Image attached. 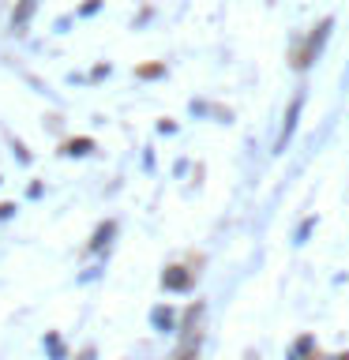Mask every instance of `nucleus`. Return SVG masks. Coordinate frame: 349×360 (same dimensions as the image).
<instances>
[{"label": "nucleus", "mask_w": 349, "mask_h": 360, "mask_svg": "<svg viewBox=\"0 0 349 360\" xmlns=\"http://www.w3.org/2000/svg\"><path fill=\"white\" fill-rule=\"evenodd\" d=\"M94 150V139H68L64 146H61V154H68V158H83V154H90Z\"/></svg>", "instance_id": "nucleus-8"}, {"label": "nucleus", "mask_w": 349, "mask_h": 360, "mask_svg": "<svg viewBox=\"0 0 349 360\" xmlns=\"http://www.w3.org/2000/svg\"><path fill=\"white\" fill-rule=\"evenodd\" d=\"M331 30H334V19H323L319 27L312 30V38L304 41L297 53H293V68H300V72H304V68H312V60H315V56H319V49H323V41L331 38Z\"/></svg>", "instance_id": "nucleus-1"}, {"label": "nucleus", "mask_w": 349, "mask_h": 360, "mask_svg": "<svg viewBox=\"0 0 349 360\" xmlns=\"http://www.w3.org/2000/svg\"><path fill=\"white\" fill-rule=\"evenodd\" d=\"M248 360H255V356H248Z\"/></svg>", "instance_id": "nucleus-17"}, {"label": "nucleus", "mask_w": 349, "mask_h": 360, "mask_svg": "<svg viewBox=\"0 0 349 360\" xmlns=\"http://www.w3.org/2000/svg\"><path fill=\"white\" fill-rule=\"evenodd\" d=\"M151 323H154L162 334H169V330H173V323H177V315H173V308L158 304V308H151Z\"/></svg>", "instance_id": "nucleus-6"}, {"label": "nucleus", "mask_w": 349, "mask_h": 360, "mask_svg": "<svg viewBox=\"0 0 349 360\" xmlns=\"http://www.w3.org/2000/svg\"><path fill=\"white\" fill-rule=\"evenodd\" d=\"M101 4H98V0H87V4L83 8H79V11H83V15H94V11H98Z\"/></svg>", "instance_id": "nucleus-12"}, {"label": "nucleus", "mask_w": 349, "mask_h": 360, "mask_svg": "<svg viewBox=\"0 0 349 360\" xmlns=\"http://www.w3.org/2000/svg\"><path fill=\"white\" fill-rule=\"evenodd\" d=\"M11 214H15V207H11V202H0V221L11 218Z\"/></svg>", "instance_id": "nucleus-13"}, {"label": "nucleus", "mask_w": 349, "mask_h": 360, "mask_svg": "<svg viewBox=\"0 0 349 360\" xmlns=\"http://www.w3.org/2000/svg\"><path fill=\"white\" fill-rule=\"evenodd\" d=\"M113 236H117V221H101L94 229V236H90V252H106Z\"/></svg>", "instance_id": "nucleus-5"}, {"label": "nucleus", "mask_w": 349, "mask_h": 360, "mask_svg": "<svg viewBox=\"0 0 349 360\" xmlns=\"http://www.w3.org/2000/svg\"><path fill=\"white\" fill-rule=\"evenodd\" d=\"M139 75H143V79H158V75H165V68H162V64H143Z\"/></svg>", "instance_id": "nucleus-10"}, {"label": "nucleus", "mask_w": 349, "mask_h": 360, "mask_svg": "<svg viewBox=\"0 0 349 360\" xmlns=\"http://www.w3.org/2000/svg\"><path fill=\"white\" fill-rule=\"evenodd\" d=\"M45 353H49V360H68V349H64V342H61L56 330L45 334Z\"/></svg>", "instance_id": "nucleus-7"}, {"label": "nucleus", "mask_w": 349, "mask_h": 360, "mask_svg": "<svg viewBox=\"0 0 349 360\" xmlns=\"http://www.w3.org/2000/svg\"><path fill=\"white\" fill-rule=\"evenodd\" d=\"M312 349H315V342H312L308 334H304V338H297V342H293L289 360H315V356H312Z\"/></svg>", "instance_id": "nucleus-9"}, {"label": "nucleus", "mask_w": 349, "mask_h": 360, "mask_svg": "<svg viewBox=\"0 0 349 360\" xmlns=\"http://www.w3.org/2000/svg\"><path fill=\"white\" fill-rule=\"evenodd\" d=\"M338 360H349V353H342V356H338Z\"/></svg>", "instance_id": "nucleus-16"}, {"label": "nucleus", "mask_w": 349, "mask_h": 360, "mask_svg": "<svg viewBox=\"0 0 349 360\" xmlns=\"http://www.w3.org/2000/svg\"><path fill=\"white\" fill-rule=\"evenodd\" d=\"M191 285H196V274H191L188 266H180V263L165 266V274H162V289H169V292H188Z\"/></svg>", "instance_id": "nucleus-2"}, {"label": "nucleus", "mask_w": 349, "mask_h": 360, "mask_svg": "<svg viewBox=\"0 0 349 360\" xmlns=\"http://www.w3.org/2000/svg\"><path fill=\"white\" fill-rule=\"evenodd\" d=\"M300 109H304V94H297L289 101V109H286V124H281V135H278V150H286L289 139H293V128H297V120H300Z\"/></svg>", "instance_id": "nucleus-3"}, {"label": "nucleus", "mask_w": 349, "mask_h": 360, "mask_svg": "<svg viewBox=\"0 0 349 360\" xmlns=\"http://www.w3.org/2000/svg\"><path fill=\"white\" fill-rule=\"evenodd\" d=\"M79 360H94V349H90V345H87V349H83V353H79Z\"/></svg>", "instance_id": "nucleus-15"}, {"label": "nucleus", "mask_w": 349, "mask_h": 360, "mask_svg": "<svg viewBox=\"0 0 349 360\" xmlns=\"http://www.w3.org/2000/svg\"><path fill=\"white\" fill-rule=\"evenodd\" d=\"M312 225H315V218H308V221H304V225H300V229H297V240H304V236H308V233H312Z\"/></svg>", "instance_id": "nucleus-11"}, {"label": "nucleus", "mask_w": 349, "mask_h": 360, "mask_svg": "<svg viewBox=\"0 0 349 360\" xmlns=\"http://www.w3.org/2000/svg\"><path fill=\"white\" fill-rule=\"evenodd\" d=\"M158 131L169 135V131H177V124H173V120H162V124H158Z\"/></svg>", "instance_id": "nucleus-14"}, {"label": "nucleus", "mask_w": 349, "mask_h": 360, "mask_svg": "<svg viewBox=\"0 0 349 360\" xmlns=\"http://www.w3.org/2000/svg\"><path fill=\"white\" fill-rule=\"evenodd\" d=\"M34 8H38V0H19L15 15H11V34H23V30H27V22L34 19Z\"/></svg>", "instance_id": "nucleus-4"}]
</instances>
